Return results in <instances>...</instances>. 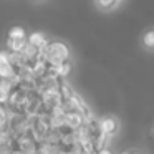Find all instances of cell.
I'll return each mask as SVG.
<instances>
[{"label": "cell", "instance_id": "obj_1", "mask_svg": "<svg viewBox=\"0 0 154 154\" xmlns=\"http://www.w3.org/2000/svg\"><path fill=\"white\" fill-rule=\"evenodd\" d=\"M70 48L60 40H48V43L42 48V58L50 61L51 65H58L61 61L70 60Z\"/></svg>", "mask_w": 154, "mask_h": 154}, {"label": "cell", "instance_id": "obj_2", "mask_svg": "<svg viewBox=\"0 0 154 154\" xmlns=\"http://www.w3.org/2000/svg\"><path fill=\"white\" fill-rule=\"evenodd\" d=\"M100 128H101V133L104 134V136H113V134H116L118 131V121L116 118L113 116H104L100 119Z\"/></svg>", "mask_w": 154, "mask_h": 154}, {"label": "cell", "instance_id": "obj_3", "mask_svg": "<svg viewBox=\"0 0 154 154\" xmlns=\"http://www.w3.org/2000/svg\"><path fill=\"white\" fill-rule=\"evenodd\" d=\"M40 55H42V50H40V48L33 47V45H30V43H25V47L22 48V51H20V57H22V60H23V61L37 60Z\"/></svg>", "mask_w": 154, "mask_h": 154}, {"label": "cell", "instance_id": "obj_4", "mask_svg": "<svg viewBox=\"0 0 154 154\" xmlns=\"http://www.w3.org/2000/svg\"><path fill=\"white\" fill-rule=\"evenodd\" d=\"M27 43H30V45H33V47H37L42 50V48L48 43V38L45 37L42 32H32L30 35H27Z\"/></svg>", "mask_w": 154, "mask_h": 154}, {"label": "cell", "instance_id": "obj_5", "mask_svg": "<svg viewBox=\"0 0 154 154\" xmlns=\"http://www.w3.org/2000/svg\"><path fill=\"white\" fill-rule=\"evenodd\" d=\"M71 70H73V63H71V60H66V61H61V63L55 65V73H57L58 78H66L68 75L71 73Z\"/></svg>", "mask_w": 154, "mask_h": 154}, {"label": "cell", "instance_id": "obj_6", "mask_svg": "<svg viewBox=\"0 0 154 154\" xmlns=\"http://www.w3.org/2000/svg\"><path fill=\"white\" fill-rule=\"evenodd\" d=\"M141 43H143V47L147 51H154V28H149V30L144 32L143 38H141Z\"/></svg>", "mask_w": 154, "mask_h": 154}, {"label": "cell", "instance_id": "obj_7", "mask_svg": "<svg viewBox=\"0 0 154 154\" xmlns=\"http://www.w3.org/2000/svg\"><path fill=\"white\" fill-rule=\"evenodd\" d=\"M25 43H27V40H10V38H7V51L8 53H18L20 55L22 48L25 47Z\"/></svg>", "mask_w": 154, "mask_h": 154}, {"label": "cell", "instance_id": "obj_8", "mask_svg": "<svg viewBox=\"0 0 154 154\" xmlns=\"http://www.w3.org/2000/svg\"><path fill=\"white\" fill-rule=\"evenodd\" d=\"M8 38L10 40H27V32L23 27H12L8 30Z\"/></svg>", "mask_w": 154, "mask_h": 154}, {"label": "cell", "instance_id": "obj_9", "mask_svg": "<svg viewBox=\"0 0 154 154\" xmlns=\"http://www.w3.org/2000/svg\"><path fill=\"white\" fill-rule=\"evenodd\" d=\"M98 5L100 10H104V12H109L113 8H116L119 5V0H94Z\"/></svg>", "mask_w": 154, "mask_h": 154}, {"label": "cell", "instance_id": "obj_10", "mask_svg": "<svg viewBox=\"0 0 154 154\" xmlns=\"http://www.w3.org/2000/svg\"><path fill=\"white\" fill-rule=\"evenodd\" d=\"M7 98H8V91L0 86V104H7Z\"/></svg>", "mask_w": 154, "mask_h": 154}, {"label": "cell", "instance_id": "obj_11", "mask_svg": "<svg viewBox=\"0 0 154 154\" xmlns=\"http://www.w3.org/2000/svg\"><path fill=\"white\" fill-rule=\"evenodd\" d=\"M123 154H139V152H136V151H126V152H123Z\"/></svg>", "mask_w": 154, "mask_h": 154}, {"label": "cell", "instance_id": "obj_12", "mask_svg": "<svg viewBox=\"0 0 154 154\" xmlns=\"http://www.w3.org/2000/svg\"><path fill=\"white\" fill-rule=\"evenodd\" d=\"M37 2H42V0H37Z\"/></svg>", "mask_w": 154, "mask_h": 154}]
</instances>
